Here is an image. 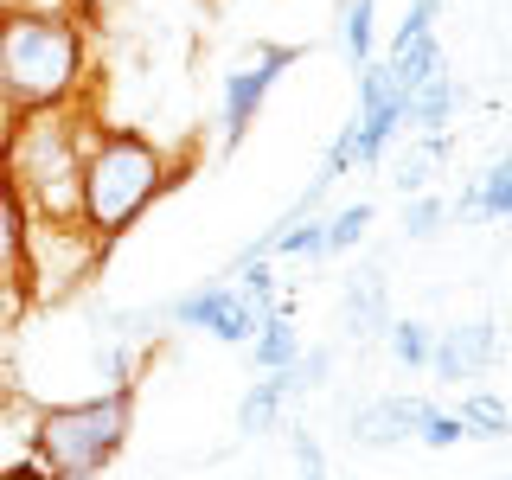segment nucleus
Wrapping results in <instances>:
<instances>
[{"label": "nucleus", "mask_w": 512, "mask_h": 480, "mask_svg": "<svg viewBox=\"0 0 512 480\" xmlns=\"http://www.w3.org/2000/svg\"><path fill=\"white\" fill-rule=\"evenodd\" d=\"M199 141H154L148 128L128 122H96L84 141V167H77V224H84L90 263H109V250L141 224L154 199H167L173 186L192 173Z\"/></svg>", "instance_id": "1"}, {"label": "nucleus", "mask_w": 512, "mask_h": 480, "mask_svg": "<svg viewBox=\"0 0 512 480\" xmlns=\"http://www.w3.org/2000/svg\"><path fill=\"white\" fill-rule=\"evenodd\" d=\"M90 71V32L58 0H0V122L71 103Z\"/></svg>", "instance_id": "2"}, {"label": "nucleus", "mask_w": 512, "mask_h": 480, "mask_svg": "<svg viewBox=\"0 0 512 480\" xmlns=\"http://www.w3.org/2000/svg\"><path fill=\"white\" fill-rule=\"evenodd\" d=\"M135 397H141V378L128 372V378H116L109 391H96V397L32 410L26 461L45 480H96L109 461L122 455L128 429H135Z\"/></svg>", "instance_id": "3"}, {"label": "nucleus", "mask_w": 512, "mask_h": 480, "mask_svg": "<svg viewBox=\"0 0 512 480\" xmlns=\"http://www.w3.org/2000/svg\"><path fill=\"white\" fill-rule=\"evenodd\" d=\"M288 64H301V45L269 39V45H256V52H250V64L224 71V103H218V148H224V154H231V148H244L250 122L263 116L269 90H276V77L288 71Z\"/></svg>", "instance_id": "4"}, {"label": "nucleus", "mask_w": 512, "mask_h": 480, "mask_svg": "<svg viewBox=\"0 0 512 480\" xmlns=\"http://www.w3.org/2000/svg\"><path fill=\"white\" fill-rule=\"evenodd\" d=\"M39 308V263H32V231L26 205L13 192L7 167H0V327H20Z\"/></svg>", "instance_id": "5"}, {"label": "nucleus", "mask_w": 512, "mask_h": 480, "mask_svg": "<svg viewBox=\"0 0 512 480\" xmlns=\"http://www.w3.org/2000/svg\"><path fill=\"white\" fill-rule=\"evenodd\" d=\"M167 320L173 327H192V333H212V340H224V346H250V333H256L263 314L237 295L231 276H218V282H205V288H192V295L173 301Z\"/></svg>", "instance_id": "6"}, {"label": "nucleus", "mask_w": 512, "mask_h": 480, "mask_svg": "<svg viewBox=\"0 0 512 480\" xmlns=\"http://www.w3.org/2000/svg\"><path fill=\"white\" fill-rule=\"evenodd\" d=\"M493 359H500V320H461V327H436V346H429V372L436 384H468L493 372Z\"/></svg>", "instance_id": "7"}, {"label": "nucleus", "mask_w": 512, "mask_h": 480, "mask_svg": "<svg viewBox=\"0 0 512 480\" xmlns=\"http://www.w3.org/2000/svg\"><path fill=\"white\" fill-rule=\"evenodd\" d=\"M436 416V404L429 397H410V391H397V397H378V404H365V410H352V448H397V442H416V429Z\"/></svg>", "instance_id": "8"}, {"label": "nucleus", "mask_w": 512, "mask_h": 480, "mask_svg": "<svg viewBox=\"0 0 512 480\" xmlns=\"http://www.w3.org/2000/svg\"><path fill=\"white\" fill-rule=\"evenodd\" d=\"M340 327L346 340H372V333L391 327V288H384V269H352L340 288Z\"/></svg>", "instance_id": "9"}, {"label": "nucleus", "mask_w": 512, "mask_h": 480, "mask_svg": "<svg viewBox=\"0 0 512 480\" xmlns=\"http://www.w3.org/2000/svg\"><path fill=\"white\" fill-rule=\"evenodd\" d=\"M448 212H474V218H487V224L512 218V160L506 154L487 160V167L461 186V199H448Z\"/></svg>", "instance_id": "10"}, {"label": "nucleus", "mask_w": 512, "mask_h": 480, "mask_svg": "<svg viewBox=\"0 0 512 480\" xmlns=\"http://www.w3.org/2000/svg\"><path fill=\"white\" fill-rule=\"evenodd\" d=\"M282 404H288V372H263L237 397V436H269V429H282Z\"/></svg>", "instance_id": "11"}, {"label": "nucleus", "mask_w": 512, "mask_h": 480, "mask_svg": "<svg viewBox=\"0 0 512 480\" xmlns=\"http://www.w3.org/2000/svg\"><path fill=\"white\" fill-rule=\"evenodd\" d=\"M295 352H301V333H295V320H288V308L276 301L250 333V365L256 372H282V365H295Z\"/></svg>", "instance_id": "12"}, {"label": "nucleus", "mask_w": 512, "mask_h": 480, "mask_svg": "<svg viewBox=\"0 0 512 480\" xmlns=\"http://www.w3.org/2000/svg\"><path fill=\"white\" fill-rule=\"evenodd\" d=\"M455 103H461V90H455V77H429L423 90H410L404 96V128L410 135H442L448 116H455Z\"/></svg>", "instance_id": "13"}, {"label": "nucleus", "mask_w": 512, "mask_h": 480, "mask_svg": "<svg viewBox=\"0 0 512 480\" xmlns=\"http://www.w3.org/2000/svg\"><path fill=\"white\" fill-rule=\"evenodd\" d=\"M448 160V141L442 135H423L416 148H404L391 160V186L404 192V199H416V192H429V180H436V167Z\"/></svg>", "instance_id": "14"}, {"label": "nucleus", "mask_w": 512, "mask_h": 480, "mask_svg": "<svg viewBox=\"0 0 512 480\" xmlns=\"http://www.w3.org/2000/svg\"><path fill=\"white\" fill-rule=\"evenodd\" d=\"M340 52L352 71H365L378 52V39H372V0H340Z\"/></svg>", "instance_id": "15"}, {"label": "nucleus", "mask_w": 512, "mask_h": 480, "mask_svg": "<svg viewBox=\"0 0 512 480\" xmlns=\"http://www.w3.org/2000/svg\"><path fill=\"white\" fill-rule=\"evenodd\" d=\"M461 429H468V436H480V442H500L506 436V429H512V416H506V404H500V397H493V391H480V384H474V391H461Z\"/></svg>", "instance_id": "16"}, {"label": "nucleus", "mask_w": 512, "mask_h": 480, "mask_svg": "<svg viewBox=\"0 0 512 480\" xmlns=\"http://www.w3.org/2000/svg\"><path fill=\"white\" fill-rule=\"evenodd\" d=\"M384 340H391V359L397 365L423 372V365H429V346H436V327H429V320H391V327H384Z\"/></svg>", "instance_id": "17"}, {"label": "nucleus", "mask_w": 512, "mask_h": 480, "mask_svg": "<svg viewBox=\"0 0 512 480\" xmlns=\"http://www.w3.org/2000/svg\"><path fill=\"white\" fill-rule=\"evenodd\" d=\"M320 224H327V256H346L352 244H365V231H372V199H352Z\"/></svg>", "instance_id": "18"}, {"label": "nucleus", "mask_w": 512, "mask_h": 480, "mask_svg": "<svg viewBox=\"0 0 512 480\" xmlns=\"http://www.w3.org/2000/svg\"><path fill=\"white\" fill-rule=\"evenodd\" d=\"M448 224V199H436V192H416V199H404V237L410 244H429Z\"/></svg>", "instance_id": "19"}, {"label": "nucleus", "mask_w": 512, "mask_h": 480, "mask_svg": "<svg viewBox=\"0 0 512 480\" xmlns=\"http://www.w3.org/2000/svg\"><path fill=\"white\" fill-rule=\"evenodd\" d=\"M461 436H468V429H461V416H455V410H436L423 429H416V442H423V448H455Z\"/></svg>", "instance_id": "20"}, {"label": "nucleus", "mask_w": 512, "mask_h": 480, "mask_svg": "<svg viewBox=\"0 0 512 480\" xmlns=\"http://www.w3.org/2000/svg\"><path fill=\"white\" fill-rule=\"evenodd\" d=\"M288 448H295V461L308 468V480H327V455H320V442L308 429H288Z\"/></svg>", "instance_id": "21"}, {"label": "nucleus", "mask_w": 512, "mask_h": 480, "mask_svg": "<svg viewBox=\"0 0 512 480\" xmlns=\"http://www.w3.org/2000/svg\"><path fill=\"white\" fill-rule=\"evenodd\" d=\"M64 7H71V13H77V20H84V26H90V20H96V13H103V7H116V0H64Z\"/></svg>", "instance_id": "22"}, {"label": "nucleus", "mask_w": 512, "mask_h": 480, "mask_svg": "<svg viewBox=\"0 0 512 480\" xmlns=\"http://www.w3.org/2000/svg\"><path fill=\"white\" fill-rule=\"evenodd\" d=\"M0 480H45V474L32 468V461H20V468H0Z\"/></svg>", "instance_id": "23"}]
</instances>
